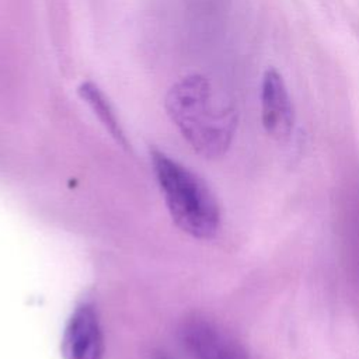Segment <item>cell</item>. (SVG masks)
I'll list each match as a JSON object with an SVG mask.
<instances>
[{"label":"cell","mask_w":359,"mask_h":359,"mask_svg":"<svg viewBox=\"0 0 359 359\" xmlns=\"http://www.w3.org/2000/svg\"><path fill=\"white\" fill-rule=\"evenodd\" d=\"M261 119L266 133L278 140L287 139L293 130V104L283 77L275 69H268L262 77Z\"/></svg>","instance_id":"cell-5"},{"label":"cell","mask_w":359,"mask_h":359,"mask_svg":"<svg viewBox=\"0 0 359 359\" xmlns=\"http://www.w3.org/2000/svg\"><path fill=\"white\" fill-rule=\"evenodd\" d=\"M79 94L83 100L87 101V104L91 107V109L98 116V119L102 122V125L108 129V132L114 136V139L119 144L126 147L128 142H126L123 130L116 119V115L112 109V105L107 100L105 94L98 88V86L91 81H86L79 87Z\"/></svg>","instance_id":"cell-6"},{"label":"cell","mask_w":359,"mask_h":359,"mask_svg":"<svg viewBox=\"0 0 359 359\" xmlns=\"http://www.w3.org/2000/svg\"><path fill=\"white\" fill-rule=\"evenodd\" d=\"M165 108L198 154L217 158L230 147L237 128V111L213 93L203 76L192 74L172 86L165 98Z\"/></svg>","instance_id":"cell-1"},{"label":"cell","mask_w":359,"mask_h":359,"mask_svg":"<svg viewBox=\"0 0 359 359\" xmlns=\"http://www.w3.org/2000/svg\"><path fill=\"white\" fill-rule=\"evenodd\" d=\"M104 335L98 313L91 302L79 303L63 330L60 352L63 359H102Z\"/></svg>","instance_id":"cell-3"},{"label":"cell","mask_w":359,"mask_h":359,"mask_svg":"<svg viewBox=\"0 0 359 359\" xmlns=\"http://www.w3.org/2000/svg\"><path fill=\"white\" fill-rule=\"evenodd\" d=\"M180 337L194 359H250L247 351L227 331L202 317L185 320Z\"/></svg>","instance_id":"cell-4"},{"label":"cell","mask_w":359,"mask_h":359,"mask_svg":"<svg viewBox=\"0 0 359 359\" xmlns=\"http://www.w3.org/2000/svg\"><path fill=\"white\" fill-rule=\"evenodd\" d=\"M150 157L168 213L177 227L194 238H212L220 226V208L206 182L160 150H151Z\"/></svg>","instance_id":"cell-2"}]
</instances>
